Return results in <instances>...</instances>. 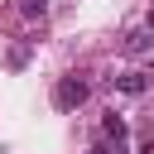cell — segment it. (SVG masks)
Wrapping results in <instances>:
<instances>
[{
    "label": "cell",
    "instance_id": "8992f818",
    "mask_svg": "<svg viewBox=\"0 0 154 154\" xmlns=\"http://www.w3.org/2000/svg\"><path fill=\"white\" fill-rule=\"evenodd\" d=\"M140 154H154V140H144V144H140Z\"/></svg>",
    "mask_w": 154,
    "mask_h": 154
},
{
    "label": "cell",
    "instance_id": "3957f363",
    "mask_svg": "<svg viewBox=\"0 0 154 154\" xmlns=\"http://www.w3.org/2000/svg\"><path fill=\"white\" fill-rule=\"evenodd\" d=\"M154 48V29L149 24H140V29H130L125 38H120V53H130V58H140V53H149Z\"/></svg>",
    "mask_w": 154,
    "mask_h": 154
},
{
    "label": "cell",
    "instance_id": "6da1fadb",
    "mask_svg": "<svg viewBox=\"0 0 154 154\" xmlns=\"http://www.w3.org/2000/svg\"><path fill=\"white\" fill-rule=\"evenodd\" d=\"M87 96H91V82H87V77H77V72L58 77V87H53V106H58V111H77Z\"/></svg>",
    "mask_w": 154,
    "mask_h": 154
},
{
    "label": "cell",
    "instance_id": "7a4b0ae2",
    "mask_svg": "<svg viewBox=\"0 0 154 154\" xmlns=\"http://www.w3.org/2000/svg\"><path fill=\"white\" fill-rule=\"evenodd\" d=\"M111 87H116V91H125V96H144V91L154 87V72H140V67H135V72L111 77Z\"/></svg>",
    "mask_w": 154,
    "mask_h": 154
},
{
    "label": "cell",
    "instance_id": "5b68a950",
    "mask_svg": "<svg viewBox=\"0 0 154 154\" xmlns=\"http://www.w3.org/2000/svg\"><path fill=\"white\" fill-rule=\"evenodd\" d=\"M19 10H24V14H29V19H34V14H43V10H48V5H43V0H19Z\"/></svg>",
    "mask_w": 154,
    "mask_h": 154
},
{
    "label": "cell",
    "instance_id": "277c9868",
    "mask_svg": "<svg viewBox=\"0 0 154 154\" xmlns=\"http://www.w3.org/2000/svg\"><path fill=\"white\" fill-rule=\"evenodd\" d=\"M24 63H29V48H24V43H19V48H10V67H24Z\"/></svg>",
    "mask_w": 154,
    "mask_h": 154
}]
</instances>
